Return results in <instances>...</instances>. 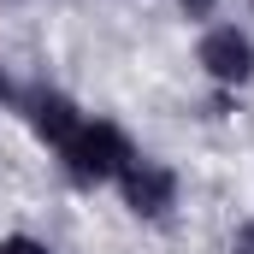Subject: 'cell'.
Masks as SVG:
<instances>
[{"label":"cell","instance_id":"5","mask_svg":"<svg viewBox=\"0 0 254 254\" xmlns=\"http://www.w3.org/2000/svg\"><path fill=\"white\" fill-rule=\"evenodd\" d=\"M0 254H54V249L36 237H0Z\"/></svg>","mask_w":254,"mask_h":254},{"label":"cell","instance_id":"3","mask_svg":"<svg viewBox=\"0 0 254 254\" xmlns=\"http://www.w3.org/2000/svg\"><path fill=\"white\" fill-rule=\"evenodd\" d=\"M18 107H24V119H30V130L48 142V148H71V136L83 130V113H77V101L71 95H60V89H24L18 95Z\"/></svg>","mask_w":254,"mask_h":254},{"label":"cell","instance_id":"4","mask_svg":"<svg viewBox=\"0 0 254 254\" xmlns=\"http://www.w3.org/2000/svg\"><path fill=\"white\" fill-rule=\"evenodd\" d=\"M201 65H207V77L213 83H249L254 77V42L243 30H207L201 36Z\"/></svg>","mask_w":254,"mask_h":254},{"label":"cell","instance_id":"7","mask_svg":"<svg viewBox=\"0 0 254 254\" xmlns=\"http://www.w3.org/2000/svg\"><path fill=\"white\" fill-rule=\"evenodd\" d=\"M184 12H190V18H207V12H213V0H184Z\"/></svg>","mask_w":254,"mask_h":254},{"label":"cell","instance_id":"2","mask_svg":"<svg viewBox=\"0 0 254 254\" xmlns=\"http://www.w3.org/2000/svg\"><path fill=\"white\" fill-rule=\"evenodd\" d=\"M119 190H125V207H130V213H142V219H166L172 201H178V178H172V166L136 154L125 172H119Z\"/></svg>","mask_w":254,"mask_h":254},{"label":"cell","instance_id":"6","mask_svg":"<svg viewBox=\"0 0 254 254\" xmlns=\"http://www.w3.org/2000/svg\"><path fill=\"white\" fill-rule=\"evenodd\" d=\"M237 254H254V225H243V231H237Z\"/></svg>","mask_w":254,"mask_h":254},{"label":"cell","instance_id":"1","mask_svg":"<svg viewBox=\"0 0 254 254\" xmlns=\"http://www.w3.org/2000/svg\"><path fill=\"white\" fill-rule=\"evenodd\" d=\"M130 160H136V148L125 142V130L107 125V119H95V125L83 119V130L65 148V166H71L77 184H119V172H125Z\"/></svg>","mask_w":254,"mask_h":254}]
</instances>
